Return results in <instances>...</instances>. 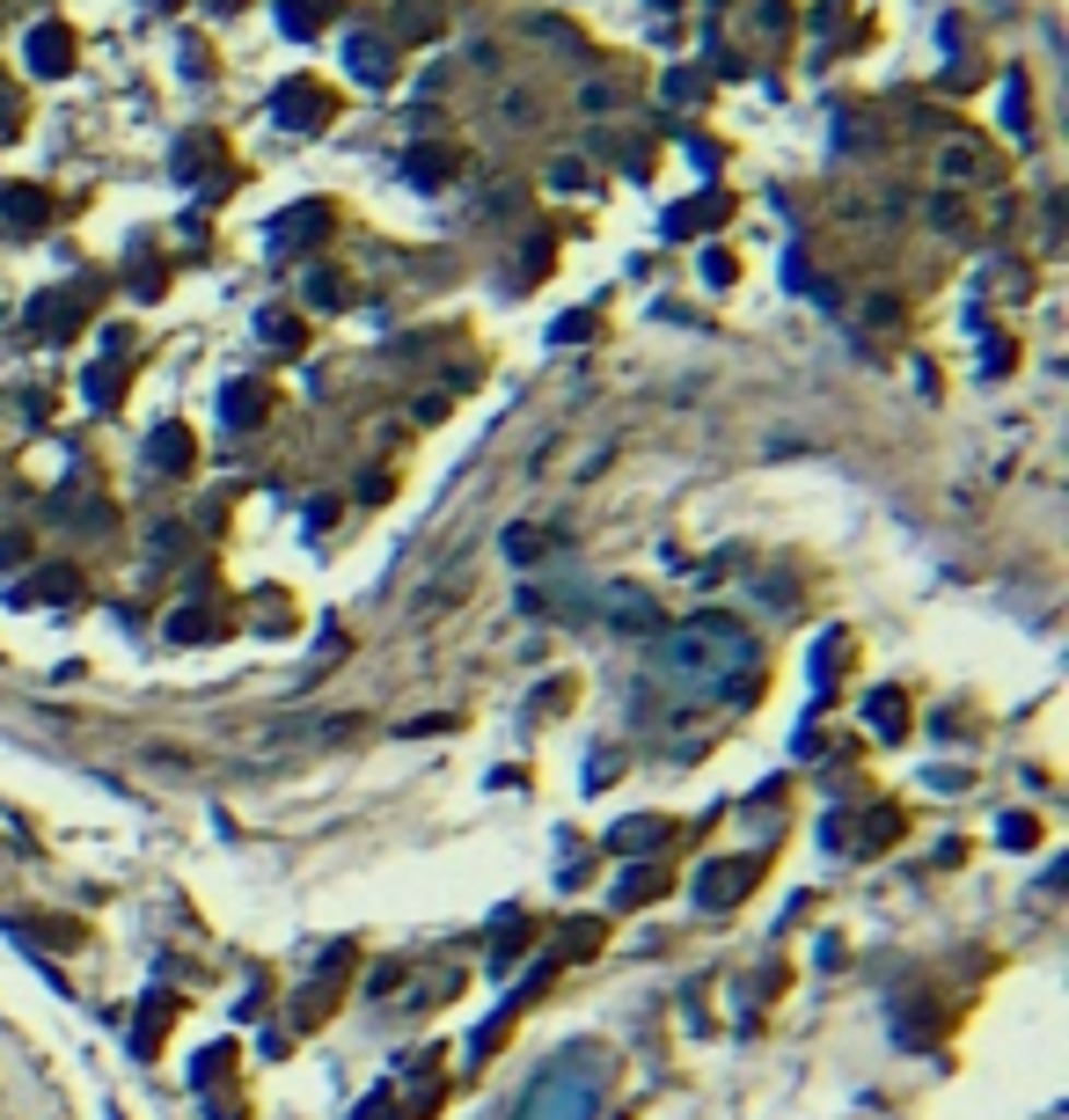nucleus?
<instances>
[{"label":"nucleus","instance_id":"11","mask_svg":"<svg viewBox=\"0 0 1069 1120\" xmlns=\"http://www.w3.org/2000/svg\"><path fill=\"white\" fill-rule=\"evenodd\" d=\"M330 15H338V0H279V23H286L293 37H301V30H322Z\"/></svg>","mask_w":1069,"mask_h":1120},{"label":"nucleus","instance_id":"20","mask_svg":"<svg viewBox=\"0 0 1069 1120\" xmlns=\"http://www.w3.org/2000/svg\"><path fill=\"white\" fill-rule=\"evenodd\" d=\"M265 338L271 344H301V330H293V316H279V308H271V316H265Z\"/></svg>","mask_w":1069,"mask_h":1120},{"label":"nucleus","instance_id":"1","mask_svg":"<svg viewBox=\"0 0 1069 1120\" xmlns=\"http://www.w3.org/2000/svg\"><path fill=\"white\" fill-rule=\"evenodd\" d=\"M754 667V637L732 623V615H696L681 623L667 645H659V674L681 688V696H718L726 682H740Z\"/></svg>","mask_w":1069,"mask_h":1120},{"label":"nucleus","instance_id":"3","mask_svg":"<svg viewBox=\"0 0 1069 1120\" xmlns=\"http://www.w3.org/2000/svg\"><path fill=\"white\" fill-rule=\"evenodd\" d=\"M594 609L608 615V630H623V637H659V630H667V615H659V601L645 593V586H631V579L601 586V601H594Z\"/></svg>","mask_w":1069,"mask_h":1120},{"label":"nucleus","instance_id":"5","mask_svg":"<svg viewBox=\"0 0 1069 1120\" xmlns=\"http://www.w3.org/2000/svg\"><path fill=\"white\" fill-rule=\"evenodd\" d=\"M754 879H762V864H754V857H732L726 872H718V864H710V872L696 879V894H704L710 908H726V901H740V894H748Z\"/></svg>","mask_w":1069,"mask_h":1120},{"label":"nucleus","instance_id":"16","mask_svg":"<svg viewBox=\"0 0 1069 1120\" xmlns=\"http://www.w3.org/2000/svg\"><path fill=\"white\" fill-rule=\"evenodd\" d=\"M506 557L513 564H534V557H542V535H534V528H506Z\"/></svg>","mask_w":1069,"mask_h":1120},{"label":"nucleus","instance_id":"15","mask_svg":"<svg viewBox=\"0 0 1069 1120\" xmlns=\"http://www.w3.org/2000/svg\"><path fill=\"white\" fill-rule=\"evenodd\" d=\"M659 835H667L659 821H623V828L608 835V842H615V850H645V842H659Z\"/></svg>","mask_w":1069,"mask_h":1120},{"label":"nucleus","instance_id":"7","mask_svg":"<svg viewBox=\"0 0 1069 1120\" xmlns=\"http://www.w3.org/2000/svg\"><path fill=\"white\" fill-rule=\"evenodd\" d=\"M0 220H8V227H45V220H51V191H37V184L0 191Z\"/></svg>","mask_w":1069,"mask_h":1120},{"label":"nucleus","instance_id":"17","mask_svg":"<svg viewBox=\"0 0 1069 1120\" xmlns=\"http://www.w3.org/2000/svg\"><path fill=\"white\" fill-rule=\"evenodd\" d=\"M872 726L879 732H901V726H908V704H901V696H872Z\"/></svg>","mask_w":1069,"mask_h":1120},{"label":"nucleus","instance_id":"10","mask_svg":"<svg viewBox=\"0 0 1069 1120\" xmlns=\"http://www.w3.org/2000/svg\"><path fill=\"white\" fill-rule=\"evenodd\" d=\"M73 322H81V300H73V293H45V300L30 308V330H37V338H59V330H73Z\"/></svg>","mask_w":1069,"mask_h":1120},{"label":"nucleus","instance_id":"18","mask_svg":"<svg viewBox=\"0 0 1069 1120\" xmlns=\"http://www.w3.org/2000/svg\"><path fill=\"white\" fill-rule=\"evenodd\" d=\"M447 162H455V154H411V184H439Z\"/></svg>","mask_w":1069,"mask_h":1120},{"label":"nucleus","instance_id":"19","mask_svg":"<svg viewBox=\"0 0 1069 1120\" xmlns=\"http://www.w3.org/2000/svg\"><path fill=\"white\" fill-rule=\"evenodd\" d=\"M176 637H213V615H205V609H184V615H176Z\"/></svg>","mask_w":1069,"mask_h":1120},{"label":"nucleus","instance_id":"9","mask_svg":"<svg viewBox=\"0 0 1069 1120\" xmlns=\"http://www.w3.org/2000/svg\"><path fill=\"white\" fill-rule=\"evenodd\" d=\"M344 59H352V73H360V81H374V89H389V81H396V59H389V45H381V37H352V51H344Z\"/></svg>","mask_w":1069,"mask_h":1120},{"label":"nucleus","instance_id":"14","mask_svg":"<svg viewBox=\"0 0 1069 1120\" xmlns=\"http://www.w3.org/2000/svg\"><path fill=\"white\" fill-rule=\"evenodd\" d=\"M243 417L249 425L265 417V389H243V381H235V389H227V425H243Z\"/></svg>","mask_w":1069,"mask_h":1120},{"label":"nucleus","instance_id":"2","mask_svg":"<svg viewBox=\"0 0 1069 1120\" xmlns=\"http://www.w3.org/2000/svg\"><path fill=\"white\" fill-rule=\"evenodd\" d=\"M601 1084H608V1054L594 1040H579V1048L550 1054L534 1070V1084H528V1098H520L513 1120H594L601 1113Z\"/></svg>","mask_w":1069,"mask_h":1120},{"label":"nucleus","instance_id":"4","mask_svg":"<svg viewBox=\"0 0 1069 1120\" xmlns=\"http://www.w3.org/2000/svg\"><path fill=\"white\" fill-rule=\"evenodd\" d=\"M279 125H330V89H316V81H286L279 89Z\"/></svg>","mask_w":1069,"mask_h":1120},{"label":"nucleus","instance_id":"12","mask_svg":"<svg viewBox=\"0 0 1069 1120\" xmlns=\"http://www.w3.org/2000/svg\"><path fill=\"white\" fill-rule=\"evenodd\" d=\"M710 220H726V198H696V205H674V213H667V235H696V227H710Z\"/></svg>","mask_w":1069,"mask_h":1120},{"label":"nucleus","instance_id":"8","mask_svg":"<svg viewBox=\"0 0 1069 1120\" xmlns=\"http://www.w3.org/2000/svg\"><path fill=\"white\" fill-rule=\"evenodd\" d=\"M146 455H154V469H162V476H184L198 447H191V433H184V425H154V439H146Z\"/></svg>","mask_w":1069,"mask_h":1120},{"label":"nucleus","instance_id":"21","mask_svg":"<svg viewBox=\"0 0 1069 1120\" xmlns=\"http://www.w3.org/2000/svg\"><path fill=\"white\" fill-rule=\"evenodd\" d=\"M586 330H594V316H564V322H557V344H579Z\"/></svg>","mask_w":1069,"mask_h":1120},{"label":"nucleus","instance_id":"6","mask_svg":"<svg viewBox=\"0 0 1069 1120\" xmlns=\"http://www.w3.org/2000/svg\"><path fill=\"white\" fill-rule=\"evenodd\" d=\"M30 67L45 73V81H59V73L73 67V37L59 23H45V30H30Z\"/></svg>","mask_w":1069,"mask_h":1120},{"label":"nucleus","instance_id":"13","mask_svg":"<svg viewBox=\"0 0 1069 1120\" xmlns=\"http://www.w3.org/2000/svg\"><path fill=\"white\" fill-rule=\"evenodd\" d=\"M659 886H667V872H659V864H645V872H631V879H623V886H615V908H637V901H653Z\"/></svg>","mask_w":1069,"mask_h":1120}]
</instances>
